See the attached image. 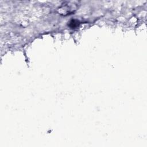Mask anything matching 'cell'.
Listing matches in <instances>:
<instances>
[{
  "label": "cell",
  "instance_id": "obj_1",
  "mask_svg": "<svg viewBox=\"0 0 147 147\" xmlns=\"http://www.w3.org/2000/svg\"><path fill=\"white\" fill-rule=\"evenodd\" d=\"M78 7V3L75 1H70L64 2L59 7V13H62L61 14H70L74 12Z\"/></svg>",
  "mask_w": 147,
  "mask_h": 147
}]
</instances>
